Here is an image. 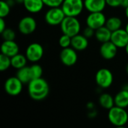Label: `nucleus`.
<instances>
[{
    "label": "nucleus",
    "mask_w": 128,
    "mask_h": 128,
    "mask_svg": "<svg viewBox=\"0 0 128 128\" xmlns=\"http://www.w3.org/2000/svg\"><path fill=\"white\" fill-rule=\"evenodd\" d=\"M27 90L30 98L36 101H41L48 97L50 86L47 81L40 77L32 79L27 84Z\"/></svg>",
    "instance_id": "f257e3e1"
},
{
    "label": "nucleus",
    "mask_w": 128,
    "mask_h": 128,
    "mask_svg": "<svg viewBox=\"0 0 128 128\" xmlns=\"http://www.w3.org/2000/svg\"><path fill=\"white\" fill-rule=\"evenodd\" d=\"M107 117L110 124L117 128L124 127L128 122V112L126 109L116 105L108 110Z\"/></svg>",
    "instance_id": "f03ea898"
},
{
    "label": "nucleus",
    "mask_w": 128,
    "mask_h": 128,
    "mask_svg": "<svg viewBox=\"0 0 128 128\" xmlns=\"http://www.w3.org/2000/svg\"><path fill=\"white\" fill-rule=\"evenodd\" d=\"M60 29L62 34L74 37L81 32V23L76 16H66L60 24Z\"/></svg>",
    "instance_id": "7ed1b4c3"
},
{
    "label": "nucleus",
    "mask_w": 128,
    "mask_h": 128,
    "mask_svg": "<svg viewBox=\"0 0 128 128\" xmlns=\"http://www.w3.org/2000/svg\"><path fill=\"white\" fill-rule=\"evenodd\" d=\"M61 8L66 16L77 17L85 9L84 0H64Z\"/></svg>",
    "instance_id": "20e7f679"
},
{
    "label": "nucleus",
    "mask_w": 128,
    "mask_h": 128,
    "mask_svg": "<svg viewBox=\"0 0 128 128\" xmlns=\"http://www.w3.org/2000/svg\"><path fill=\"white\" fill-rule=\"evenodd\" d=\"M65 16L66 15L61 7L49 8L44 14V20L51 26H60Z\"/></svg>",
    "instance_id": "39448f33"
},
{
    "label": "nucleus",
    "mask_w": 128,
    "mask_h": 128,
    "mask_svg": "<svg viewBox=\"0 0 128 128\" xmlns=\"http://www.w3.org/2000/svg\"><path fill=\"white\" fill-rule=\"evenodd\" d=\"M114 76L108 68H100L95 74V82L98 86L102 89L109 88L113 83Z\"/></svg>",
    "instance_id": "423d86ee"
},
{
    "label": "nucleus",
    "mask_w": 128,
    "mask_h": 128,
    "mask_svg": "<svg viewBox=\"0 0 128 128\" xmlns=\"http://www.w3.org/2000/svg\"><path fill=\"white\" fill-rule=\"evenodd\" d=\"M44 49L42 44L34 42L30 44L26 49L25 55L28 62L32 63H37L44 56Z\"/></svg>",
    "instance_id": "0eeeda50"
},
{
    "label": "nucleus",
    "mask_w": 128,
    "mask_h": 128,
    "mask_svg": "<svg viewBox=\"0 0 128 128\" xmlns=\"http://www.w3.org/2000/svg\"><path fill=\"white\" fill-rule=\"evenodd\" d=\"M23 83L15 76L8 78L4 84V89L6 94L15 97L21 94L23 88Z\"/></svg>",
    "instance_id": "6e6552de"
},
{
    "label": "nucleus",
    "mask_w": 128,
    "mask_h": 128,
    "mask_svg": "<svg viewBox=\"0 0 128 128\" xmlns=\"http://www.w3.org/2000/svg\"><path fill=\"white\" fill-rule=\"evenodd\" d=\"M37 28V21L32 16H26L20 19L18 22L19 32L23 35H29L35 32Z\"/></svg>",
    "instance_id": "1a4fd4ad"
},
{
    "label": "nucleus",
    "mask_w": 128,
    "mask_h": 128,
    "mask_svg": "<svg viewBox=\"0 0 128 128\" xmlns=\"http://www.w3.org/2000/svg\"><path fill=\"white\" fill-rule=\"evenodd\" d=\"M106 16L103 12H93L89 13L86 19V26L91 27L93 29L96 30L102 26L106 25Z\"/></svg>",
    "instance_id": "9d476101"
},
{
    "label": "nucleus",
    "mask_w": 128,
    "mask_h": 128,
    "mask_svg": "<svg viewBox=\"0 0 128 128\" xmlns=\"http://www.w3.org/2000/svg\"><path fill=\"white\" fill-rule=\"evenodd\" d=\"M59 58L64 65L67 67L74 66L78 60L77 51L71 46L63 48L59 53Z\"/></svg>",
    "instance_id": "9b49d317"
},
{
    "label": "nucleus",
    "mask_w": 128,
    "mask_h": 128,
    "mask_svg": "<svg viewBox=\"0 0 128 128\" xmlns=\"http://www.w3.org/2000/svg\"><path fill=\"white\" fill-rule=\"evenodd\" d=\"M110 40L118 49H124L128 44V33L125 28H121L112 32Z\"/></svg>",
    "instance_id": "f8f14e48"
},
{
    "label": "nucleus",
    "mask_w": 128,
    "mask_h": 128,
    "mask_svg": "<svg viewBox=\"0 0 128 128\" xmlns=\"http://www.w3.org/2000/svg\"><path fill=\"white\" fill-rule=\"evenodd\" d=\"M118 47L111 41H107L101 44L99 52L100 56L105 60H112L113 59L118 52Z\"/></svg>",
    "instance_id": "ddd939ff"
},
{
    "label": "nucleus",
    "mask_w": 128,
    "mask_h": 128,
    "mask_svg": "<svg viewBox=\"0 0 128 128\" xmlns=\"http://www.w3.org/2000/svg\"><path fill=\"white\" fill-rule=\"evenodd\" d=\"M20 52V46L15 40H4L1 44V53L13 57Z\"/></svg>",
    "instance_id": "4468645a"
},
{
    "label": "nucleus",
    "mask_w": 128,
    "mask_h": 128,
    "mask_svg": "<svg viewBox=\"0 0 128 128\" xmlns=\"http://www.w3.org/2000/svg\"><path fill=\"white\" fill-rule=\"evenodd\" d=\"M84 5L88 13L103 12L107 6L106 0H84Z\"/></svg>",
    "instance_id": "2eb2a0df"
},
{
    "label": "nucleus",
    "mask_w": 128,
    "mask_h": 128,
    "mask_svg": "<svg viewBox=\"0 0 128 128\" xmlns=\"http://www.w3.org/2000/svg\"><path fill=\"white\" fill-rule=\"evenodd\" d=\"M88 39L82 34H78L71 38V47L77 52H81L87 49L88 46Z\"/></svg>",
    "instance_id": "dca6fc26"
},
{
    "label": "nucleus",
    "mask_w": 128,
    "mask_h": 128,
    "mask_svg": "<svg viewBox=\"0 0 128 128\" xmlns=\"http://www.w3.org/2000/svg\"><path fill=\"white\" fill-rule=\"evenodd\" d=\"M22 5L30 14L40 13L45 6L43 0H24Z\"/></svg>",
    "instance_id": "f3484780"
},
{
    "label": "nucleus",
    "mask_w": 128,
    "mask_h": 128,
    "mask_svg": "<svg viewBox=\"0 0 128 128\" xmlns=\"http://www.w3.org/2000/svg\"><path fill=\"white\" fill-rule=\"evenodd\" d=\"M112 32V31H110L106 26H104L95 30L94 37L98 42L103 44L110 40Z\"/></svg>",
    "instance_id": "a211bd4d"
},
{
    "label": "nucleus",
    "mask_w": 128,
    "mask_h": 128,
    "mask_svg": "<svg viewBox=\"0 0 128 128\" xmlns=\"http://www.w3.org/2000/svg\"><path fill=\"white\" fill-rule=\"evenodd\" d=\"M115 105L126 109L128 107V91L122 89L114 97Z\"/></svg>",
    "instance_id": "6ab92c4d"
},
{
    "label": "nucleus",
    "mask_w": 128,
    "mask_h": 128,
    "mask_svg": "<svg viewBox=\"0 0 128 128\" xmlns=\"http://www.w3.org/2000/svg\"><path fill=\"white\" fill-rule=\"evenodd\" d=\"M99 104L101 107L105 110H109L112 107L115 106V100L114 98L108 93H103L100 95L98 100Z\"/></svg>",
    "instance_id": "aec40b11"
},
{
    "label": "nucleus",
    "mask_w": 128,
    "mask_h": 128,
    "mask_svg": "<svg viewBox=\"0 0 128 128\" xmlns=\"http://www.w3.org/2000/svg\"><path fill=\"white\" fill-rule=\"evenodd\" d=\"M11 60V67L16 70H19L27 65V62H28L26 55L18 53L14 56L10 58Z\"/></svg>",
    "instance_id": "412c9836"
},
{
    "label": "nucleus",
    "mask_w": 128,
    "mask_h": 128,
    "mask_svg": "<svg viewBox=\"0 0 128 128\" xmlns=\"http://www.w3.org/2000/svg\"><path fill=\"white\" fill-rule=\"evenodd\" d=\"M16 76L23 84H28L32 80L30 72V67L26 65L19 70H16Z\"/></svg>",
    "instance_id": "4be33fe9"
},
{
    "label": "nucleus",
    "mask_w": 128,
    "mask_h": 128,
    "mask_svg": "<svg viewBox=\"0 0 128 128\" xmlns=\"http://www.w3.org/2000/svg\"><path fill=\"white\" fill-rule=\"evenodd\" d=\"M122 20L120 17L116 16H112L107 18L106 22V26L112 32L116 31L121 28H122Z\"/></svg>",
    "instance_id": "5701e85b"
},
{
    "label": "nucleus",
    "mask_w": 128,
    "mask_h": 128,
    "mask_svg": "<svg viewBox=\"0 0 128 128\" xmlns=\"http://www.w3.org/2000/svg\"><path fill=\"white\" fill-rule=\"evenodd\" d=\"M29 67H30V72H31L32 79H37V78L42 77L43 68L40 64H38L37 63H33Z\"/></svg>",
    "instance_id": "b1692460"
},
{
    "label": "nucleus",
    "mask_w": 128,
    "mask_h": 128,
    "mask_svg": "<svg viewBox=\"0 0 128 128\" xmlns=\"http://www.w3.org/2000/svg\"><path fill=\"white\" fill-rule=\"evenodd\" d=\"M11 67L10 57L7 56L2 53L0 54V70L2 72L8 70Z\"/></svg>",
    "instance_id": "393cba45"
},
{
    "label": "nucleus",
    "mask_w": 128,
    "mask_h": 128,
    "mask_svg": "<svg viewBox=\"0 0 128 128\" xmlns=\"http://www.w3.org/2000/svg\"><path fill=\"white\" fill-rule=\"evenodd\" d=\"M11 7L8 4V3L5 0L0 1V17L6 18L10 12Z\"/></svg>",
    "instance_id": "a878e982"
},
{
    "label": "nucleus",
    "mask_w": 128,
    "mask_h": 128,
    "mask_svg": "<svg viewBox=\"0 0 128 128\" xmlns=\"http://www.w3.org/2000/svg\"><path fill=\"white\" fill-rule=\"evenodd\" d=\"M2 38L4 40H15L16 32L9 28H6L2 33Z\"/></svg>",
    "instance_id": "bb28decb"
},
{
    "label": "nucleus",
    "mask_w": 128,
    "mask_h": 128,
    "mask_svg": "<svg viewBox=\"0 0 128 128\" xmlns=\"http://www.w3.org/2000/svg\"><path fill=\"white\" fill-rule=\"evenodd\" d=\"M58 45L62 49L70 46H71V37L67 34H62V35L58 39Z\"/></svg>",
    "instance_id": "cd10ccee"
},
{
    "label": "nucleus",
    "mask_w": 128,
    "mask_h": 128,
    "mask_svg": "<svg viewBox=\"0 0 128 128\" xmlns=\"http://www.w3.org/2000/svg\"><path fill=\"white\" fill-rule=\"evenodd\" d=\"M45 6L48 8L61 7L64 0H43Z\"/></svg>",
    "instance_id": "c85d7f7f"
},
{
    "label": "nucleus",
    "mask_w": 128,
    "mask_h": 128,
    "mask_svg": "<svg viewBox=\"0 0 128 128\" xmlns=\"http://www.w3.org/2000/svg\"><path fill=\"white\" fill-rule=\"evenodd\" d=\"M94 34H95V30L93 29L91 27H88V26H86L83 29V31H82V34L85 37H86L88 39L92 38V37H94Z\"/></svg>",
    "instance_id": "c756f323"
},
{
    "label": "nucleus",
    "mask_w": 128,
    "mask_h": 128,
    "mask_svg": "<svg viewBox=\"0 0 128 128\" xmlns=\"http://www.w3.org/2000/svg\"><path fill=\"white\" fill-rule=\"evenodd\" d=\"M106 5L112 8H117L121 7V0H106Z\"/></svg>",
    "instance_id": "7c9ffc66"
},
{
    "label": "nucleus",
    "mask_w": 128,
    "mask_h": 128,
    "mask_svg": "<svg viewBox=\"0 0 128 128\" xmlns=\"http://www.w3.org/2000/svg\"><path fill=\"white\" fill-rule=\"evenodd\" d=\"M6 28V21L4 20V18L0 17V33H2Z\"/></svg>",
    "instance_id": "2f4dec72"
},
{
    "label": "nucleus",
    "mask_w": 128,
    "mask_h": 128,
    "mask_svg": "<svg viewBox=\"0 0 128 128\" xmlns=\"http://www.w3.org/2000/svg\"><path fill=\"white\" fill-rule=\"evenodd\" d=\"M98 116V112L94 110H88V118H96Z\"/></svg>",
    "instance_id": "473e14b6"
},
{
    "label": "nucleus",
    "mask_w": 128,
    "mask_h": 128,
    "mask_svg": "<svg viewBox=\"0 0 128 128\" xmlns=\"http://www.w3.org/2000/svg\"><path fill=\"white\" fill-rule=\"evenodd\" d=\"M86 107L88 110H92L95 109V104L93 102H88L86 105Z\"/></svg>",
    "instance_id": "72a5a7b5"
},
{
    "label": "nucleus",
    "mask_w": 128,
    "mask_h": 128,
    "mask_svg": "<svg viewBox=\"0 0 128 128\" xmlns=\"http://www.w3.org/2000/svg\"><path fill=\"white\" fill-rule=\"evenodd\" d=\"M121 7L125 8L128 6V0H121Z\"/></svg>",
    "instance_id": "f704fd0d"
},
{
    "label": "nucleus",
    "mask_w": 128,
    "mask_h": 128,
    "mask_svg": "<svg viewBox=\"0 0 128 128\" xmlns=\"http://www.w3.org/2000/svg\"><path fill=\"white\" fill-rule=\"evenodd\" d=\"M5 1L8 3V4H9L10 7H13V6L16 4L15 0H5Z\"/></svg>",
    "instance_id": "c9c22d12"
},
{
    "label": "nucleus",
    "mask_w": 128,
    "mask_h": 128,
    "mask_svg": "<svg viewBox=\"0 0 128 128\" xmlns=\"http://www.w3.org/2000/svg\"><path fill=\"white\" fill-rule=\"evenodd\" d=\"M124 14H125V16L126 18L128 20V6L127 8H124Z\"/></svg>",
    "instance_id": "e433bc0d"
},
{
    "label": "nucleus",
    "mask_w": 128,
    "mask_h": 128,
    "mask_svg": "<svg viewBox=\"0 0 128 128\" xmlns=\"http://www.w3.org/2000/svg\"><path fill=\"white\" fill-rule=\"evenodd\" d=\"M23 1H24V0H15L16 4H22V3H23Z\"/></svg>",
    "instance_id": "4c0bfd02"
},
{
    "label": "nucleus",
    "mask_w": 128,
    "mask_h": 128,
    "mask_svg": "<svg viewBox=\"0 0 128 128\" xmlns=\"http://www.w3.org/2000/svg\"><path fill=\"white\" fill-rule=\"evenodd\" d=\"M123 89H125V90H127L128 91V84H126V85H124V86H123V88H122Z\"/></svg>",
    "instance_id": "58836bf2"
},
{
    "label": "nucleus",
    "mask_w": 128,
    "mask_h": 128,
    "mask_svg": "<svg viewBox=\"0 0 128 128\" xmlns=\"http://www.w3.org/2000/svg\"><path fill=\"white\" fill-rule=\"evenodd\" d=\"M124 50H125V52H126V54L128 56V44H127V46H125Z\"/></svg>",
    "instance_id": "ea45409f"
},
{
    "label": "nucleus",
    "mask_w": 128,
    "mask_h": 128,
    "mask_svg": "<svg viewBox=\"0 0 128 128\" xmlns=\"http://www.w3.org/2000/svg\"><path fill=\"white\" fill-rule=\"evenodd\" d=\"M124 28H125V30L127 31V32L128 33V22L126 23V25H125V26H124Z\"/></svg>",
    "instance_id": "a19ab883"
},
{
    "label": "nucleus",
    "mask_w": 128,
    "mask_h": 128,
    "mask_svg": "<svg viewBox=\"0 0 128 128\" xmlns=\"http://www.w3.org/2000/svg\"><path fill=\"white\" fill-rule=\"evenodd\" d=\"M126 72H127V74H128V65H127V67H126Z\"/></svg>",
    "instance_id": "79ce46f5"
}]
</instances>
